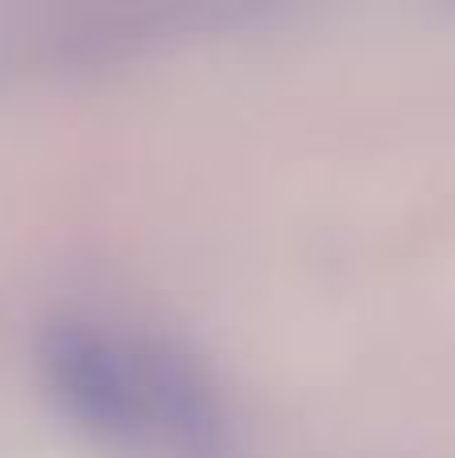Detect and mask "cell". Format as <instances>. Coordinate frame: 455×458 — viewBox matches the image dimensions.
Returning a JSON list of instances; mask_svg holds the SVG:
<instances>
[{
    "label": "cell",
    "mask_w": 455,
    "mask_h": 458,
    "mask_svg": "<svg viewBox=\"0 0 455 458\" xmlns=\"http://www.w3.org/2000/svg\"><path fill=\"white\" fill-rule=\"evenodd\" d=\"M48 406L89 443L133 458H222L230 411L190 346L150 330L64 314L37 334Z\"/></svg>",
    "instance_id": "6da1fadb"
}]
</instances>
